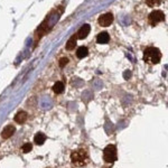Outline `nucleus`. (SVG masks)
I'll return each mask as SVG.
<instances>
[{
	"instance_id": "nucleus-1",
	"label": "nucleus",
	"mask_w": 168,
	"mask_h": 168,
	"mask_svg": "<svg viewBox=\"0 0 168 168\" xmlns=\"http://www.w3.org/2000/svg\"><path fill=\"white\" fill-rule=\"evenodd\" d=\"M144 59L146 63L151 65L158 64L161 59V52L156 47H148L145 49Z\"/></svg>"
},
{
	"instance_id": "nucleus-2",
	"label": "nucleus",
	"mask_w": 168,
	"mask_h": 168,
	"mask_svg": "<svg viewBox=\"0 0 168 168\" xmlns=\"http://www.w3.org/2000/svg\"><path fill=\"white\" fill-rule=\"evenodd\" d=\"M71 161L76 166H85L89 163V154L85 149H76L71 154Z\"/></svg>"
},
{
	"instance_id": "nucleus-3",
	"label": "nucleus",
	"mask_w": 168,
	"mask_h": 168,
	"mask_svg": "<svg viewBox=\"0 0 168 168\" xmlns=\"http://www.w3.org/2000/svg\"><path fill=\"white\" fill-rule=\"evenodd\" d=\"M117 147L115 145H109L103 150V159L105 163H115L117 160Z\"/></svg>"
},
{
	"instance_id": "nucleus-4",
	"label": "nucleus",
	"mask_w": 168,
	"mask_h": 168,
	"mask_svg": "<svg viewBox=\"0 0 168 168\" xmlns=\"http://www.w3.org/2000/svg\"><path fill=\"white\" fill-rule=\"evenodd\" d=\"M164 19H165V13L161 10H155L150 13V15L148 16V23L151 26H156L159 23L164 22Z\"/></svg>"
},
{
	"instance_id": "nucleus-5",
	"label": "nucleus",
	"mask_w": 168,
	"mask_h": 168,
	"mask_svg": "<svg viewBox=\"0 0 168 168\" xmlns=\"http://www.w3.org/2000/svg\"><path fill=\"white\" fill-rule=\"evenodd\" d=\"M99 25L102 27H108L113 23V15L111 13H107L99 17Z\"/></svg>"
},
{
	"instance_id": "nucleus-6",
	"label": "nucleus",
	"mask_w": 168,
	"mask_h": 168,
	"mask_svg": "<svg viewBox=\"0 0 168 168\" xmlns=\"http://www.w3.org/2000/svg\"><path fill=\"white\" fill-rule=\"evenodd\" d=\"M90 30H91V26L85 24V25H83L80 29L76 32V34H75L74 36L76 37V39H84V38L88 37V35L90 34Z\"/></svg>"
},
{
	"instance_id": "nucleus-7",
	"label": "nucleus",
	"mask_w": 168,
	"mask_h": 168,
	"mask_svg": "<svg viewBox=\"0 0 168 168\" xmlns=\"http://www.w3.org/2000/svg\"><path fill=\"white\" fill-rule=\"evenodd\" d=\"M15 131H16V129H15L13 125H6L5 129H3V132H1V137H3V139H8L15 134Z\"/></svg>"
},
{
	"instance_id": "nucleus-8",
	"label": "nucleus",
	"mask_w": 168,
	"mask_h": 168,
	"mask_svg": "<svg viewBox=\"0 0 168 168\" xmlns=\"http://www.w3.org/2000/svg\"><path fill=\"white\" fill-rule=\"evenodd\" d=\"M34 141L36 145H38V146H42V145L44 144V142L46 141V136L45 134H43V132H38L36 136H35L34 138Z\"/></svg>"
},
{
	"instance_id": "nucleus-9",
	"label": "nucleus",
	"mask_w": 168,
	"mask_h": 168,
	"mask_svg": "<svg viewBox=\"0 0 168 168\" xmlns=\"http://www.w3.org/2000/svg\"><path fill=\"white\" fill-rule=\"evenodd\" d=\"M26 120H27V113L25 111H19L15 115V121L18 123H24Z\"/></svg>"
},
{
	"instance_id": "nucleus-10",
	"label": "nucleus",
	"mask_w": 168,
	"mask_h": 168,
	"mask_svg": "<svg viewBox=\"0 0 168 168\" xmlns=\"http://www.w3.org/2000/svg\"><path fill=\"white\" fill-rule=\"evenodd\" d=\"M110 39V36L108 33H101V34H99V36H98V38H96V40H98V43L99 44H107L108 42H109Z\"/></svg>"
},
{
	"instance_id": "nucleus-11",
	"label": "nucleus",
	"mask_w": 168,
	"mask_h": 168,
	"mask_svg": "<svg viewBox=\"0 0 168 168\" xmlns=\"http://www.w3.org/2000/svg\"><path fill=\"white\" fill-rule=\"evenodd\" d=\"M88 54H89V49L85 47V46H81V47L78 48V51H76V56H78V59L86 57Z\"/></svg>"
},
{
	"instance_id": "nucleus-12",
	"label": "nucleus",
	"mask_w": 168,
	"mask_h": 168,
	"mask_svg": "<svg viewBox=\"0 0 168 168\" xmlns=\"http://www.w3.org/2000/svg\"><path fill=\"white\" fill-rule=\"evenodd\" d=\"M53 90H54V92H55L56 94H59V93H62L63 91H64V83L63 82H56L55 84H54V86H53Z\"/></svg>"
},
{
	"instance_id": "nucleus-13",
	"label": "nucleus",
	"mask_w": 168,
	"mask_h": 168,
	"mask_svg": "<svg viewBox=\"0 0 168 168\" xmlns=\"http://www.w3.org/2000/svg\"><path fill=\"white\" fill-rule=\"evenodd\" d=\"M75 46H76V37L72 36L69 39V42L66 43V49L67 51H72V49H74Z\"/></svg>"
},
{
	"instance_id": "nucleus-14",
	"label": "nucleus",
	"mask_w": 168,
	"mask_h": 168,
	"mask_svg": "<svg viewBox=\"0 0 168 168\" xmlns=\"http://www.w3.org/2000/svg\"><path fill=\"white\" fill-rule=\"evenodd\" d=\"M163 0H146V5L150 8H154V7H158L159 5H161Z\"/></svg>"
},
{
	"instance_id": "nucleus-15",
	"label": "nucleus",
	"mask_w": 168,
	"mask_h": 168,
	"mask_svg": "<svg viewBox=\"0 0 168 168\" xmlns=\"http://www.w3.org/2000/svg\"><path fill=\"white\" fill-rule=\"evenodd\" d=\"M32 148H33V146L30 144H25L24 146L22 147V150L24 154H27V152H29L30 150H32Z\"/></svg>"
},
{
	"instance_id": "nucleus-16",
	"label": "nucleus",
	"mask_w": 168,
	"mask_h": 168,
	"mask_svg": "<svg viewBox=\"0 0 168 168\" xmlns=\"http://www.w3.org/2000/svg\"><path fill=\"white\" fill-rule=\"evenodd\" d=\"M67 62H69V59L65 57V59H61V61H59V66L61 67H64L65 65L67 64Z\"/></svg>"
}]
</instances>
